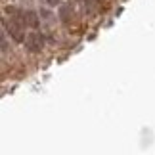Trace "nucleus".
<instances>
[{
    "mask_svg": "<svg viewBox=\"0 0 155 155\" xmlns=\"http://www.w3.org/2000/svg\"><path fill=\"white\" fill-rule=\"evenodd\" d=\"M25 48L33 54H38L44 48V37L38 35V33H29L27 38H25Z\"/></svg>",
    "mask_w": 155,
    "mask_h": 155,
    "instance_id": "obj_2",
    "label": "nucleus"
},
{
    "mask_svg": "<svg viewBox=\"0 0 155 155\" xmlns=\"http://www.w3.org/2000/svg\"><path fill=\"white\" fill-rule=\"evenodd\" d=\"M71 14H73V12H71V6H59V19L61 21H69V17H71Z\"/></svg>",
    "mask_w": 155,
    "mask_h": 155,
    "instance_id": "obj_4",
    "label": "nucleus"
},
{
    "mask_svg": "<svg viewBox=\"0 0 155 155\" xmlns=\"http://www.w3.org/2000/svg\"><path fill=\"white\" fill-rule=\"evenodd\" d=\"M25 25L31 27V29H37L40 25V19H38V14L33 10H27L25 12Z\"/></svg>",
    "mask_w": 155,
    "mask_h": 155,
    "instance_id": "obj_3",
    "label": "nucleus"
},
{
    "mask_svg": "<svg viewBox=\"0 0 155 155\" xmlns=\"http://www.w3.org/2000/svg\"><path fill=\"white\" fill-rule=\"evenodd\" d=\"M2 25H4V31H6V35H10L12 37V40H15V42H25V33H23V25H19V23H15V21H12L10 19V23L8 21H2Z\"/></svg>",
    "mask_w": 155,
    "mask_h": 155,
    "instance_id": "obj_1",
    "label": "nucleus"
},
{
    "mask_svg": "<svg viewBox=\"0 0 155 155\" xmlns=\"http://www.w3.org/2000/svg\"><path fill=\"white\" fill-rule=\"evenodd\" d=\"M44 2L48 4V6H59V4H61V0H44Z\"/></svg>",
    "mask_w": 155,
    "mask_h": 155,
    "instance_id": "obj_5",
    "label": "nucleus"
}]
</instances>
